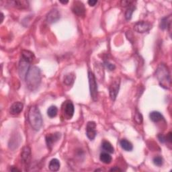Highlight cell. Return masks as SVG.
<instances>
[{"label":"cell","instance_id":"cell-1","mask_svg":"<svg viewBox=\"0 0 172 172\" xmlns=\"http://www.w3.org/2000/svg\"><path fill=\"white\" fill-rule=\"evenodd\" d=\"M25 80L29 90L32 91L37 90L41 82V71L37 67H30Z\"/></svg>","mask_w":172,"mask_h":172},{"label":"cell","instance_id":"cell-2","mask_svg":"<svg viewBox=\"0 0 172 172\" xmlns=\"http://www.w3.org/2000/svg\"><path fill=\"white\" fill-rule=\"evenodd\" d=\"M157 77L159 85L165 89H169L171 86V77L169 69L164 64H160L156 70Z\"/></svg>","mask_w":172,"mask_h":172},{"label":"cell","instance_id":"cell-3","mask_svg":"<svg viewBox=\"0 0 172 172\" xmlns=\"http://www.w3.org/2000/svg\"><path fill=\"white\" fill-rule=\"evenodd\" d=\"M30 126L34 130L38 131L42 125V118L41 112L37 106H33L30 107L28 115Z\"/></svg>","mask_w":172,"mask_h":172},{"label":"cell","instance_id":"cell-4","mask_svg":"<svg viewBox=\"0 0 172 172\" xmlns=\"http://www.w3.org/2000/svg\"><path fill=\"white\" fill-rule=\"evenodd\" d=\"M88 80L91 98L94 101H96L98 99V85L94 73L90 71H88Z\"/></svg>","mask_w":172,"mask_h":172},{"label":"cell","instance_id":"cell-5","mask_svg":"<svg viewBox=\"0 0 172 172\" xmlns=\"http://www.w3.org/2000/svg\"><path fill=\"white\" fill-rule=\"evenodd\" d=\"M120 85H121V78L120 77L114 79L113 81L111 82L109 87V91L112 100L114 101L117 98L120 89Z\"/></svg>","mask_w":172,"mask_h":172},{"label":"cell","instance_id":"cell-6","mask_svg":"<svg viewBox=\"0 0 172 172\" xmlns=\"http://www.w3.org/2000/svg\"><path fill=\"white\" fill-rule=\"evenodd\" d=\"M74 105L71 101H66L63 103V113L64 117L66 119H71L74 114Z\"/></svg>","mask_w":172,"mask_h":172},{"label":"cell","instance_id":"cell-7","mask_svg":"<svg viewBox=\"0 0 172 172\" xmlns=\"http://www.w3.org/2000/svg\"><path fill=\"white\" fill-rule=\"evenodd\" d=\"M152 29L151 23L145 21L137 22L134 25V30L138 33H145Z\"/></svg>","mask_w":172,"mask_h":172},{"label":"cell","instance_id":"cell-8","mask_svg":"<svg viewBox=\"0 0 172 172\" xmlns=\"http://www.w3.org/2000/svg\"><path fill=\"white\" fill-rule=\"evenodd\" d=\"M72 11L75 14L78 15L79 17L85 16L86 14V8L83 3L81 2L76 1L74 2L72 6Z\"/></svg>","mask_w":172,"mask_h":172},{"label":"cell","instance_id":"cell-9","mask_svg":"<svg viewBox=\"0 0 172 172\" xmlns=\"http://www.w3.org/2000/svg\"><path fill=\"white\" fill-rule=\"evenodd\" d=\"M29 62L26 61V60L21 59L20 61L19 64V75L20 76V77L23 79H25L26 76L29 72L30 66Z\"/></svg>","mask_w":172,"mask_h":172},{"label":"cell","instance_id":"cell-10","mask_svg":"<svg viewBox=\"0 0 172 172\" xmlns=\"http://www.w3.org/2000/svg\"><path fill=\"white\" fill-rule=\"evenodd\" d=\"M96 124L94 121H90L87 122L86 126V135L91 141H92L96 136Z\"/></svg>","mask_w":172,"mask_h":172},{"label":"cell","instance_id":"cell-11","mask_svg":"<svg viewBox=\"0 0 172 172\" xmlns=\"http://www.w3.org/2000/svg\"><path fill=\"white\" fill-rule=\"evenodd\" d=\"M61 134L60 133H50L47 134L46 135L45 140H46V143L47 147L51 149L53 146L55 145L56 142H57L59 139L61 138Z\"/></svg>","mask_w":172,"mask_h":172},{"label":"cell","instance_id":"cell-12","mask_svg":"<svg viewBox=\"0 0 172 172\" xmlns=\"http://www.w3.org/2000/svg\"><path fill=\"white\" fill-rule=\"evenodd\" d=\"M60 19L59 11L57 9L51 10L46 15V21L49 24L57 22Z\"/></svg>","mask_w":172,"mask_h":172},{"label":"cell","instance_id":"cell-13","mask_svg":"<svg viewBox=\"0 0 172 172\" xmlns=\"http://www.w3.org/2000/svg\"><path fill=\"white\" fill-rule=\"evenodd\" d=\"M24 105L20 102H14L12 105L11 106L10 108V112L12 115H18L23 110Z\"/></svg>","mask_w":172,"mask_h":172},{"label":"cell","instance_id":"cell-14","mask_svg":"<svg viewBox=\"0 0 172 172\" xmlns=\"http://www.w3.org/2000/svg\"><path fill=\"white\" fill-rule=\"evenodd\" d=\"M21 158L22 161L26 164L30 162L31 158V149L29 147H24L23 148L21 153Z\"/></svg>","mask_w":172,"mask_h":172},{"label":"cell","instance_id":"cell-15","mask_svg":"<svg viewBox=\"0 0 172 172\" xmlns=\"http://www.w3.org/2000/svg\"><path fill=\"white\" fill-rule=\"evenodd\" d=\"M10 3L13 6L18 9H26L29 6V3L24 0H16V1L11 2Z\"/></svg>","mask_w":172,"mask_h":172},{"label":"cell","instance_id":"cell-16","mask_svg":"<svg viewBox=\"0 0 172 172\" xmlns=\"http://www.w3.org/2000/svg\"><path fill=\"white\" fill-rule=\"evenodd\" d=\"M171 26V15L163 17L159 24L160 29L162 30H165Z\"/></svg>","mask_w":172,"mask_h":172},{"label":"cell","instance_id":"cell-17","mask_svg":"<svg viewBox=\"0 0 172 172\" xmlns=\"http://www.w3.org/2000/svg\"><path fill=\"white\" fill-rule=\"evenodd\" d=\"M120 145H121V147L122 148V149L126 151H131L133 149V144L126 139H122L120 141Z\"/></svg>","mask_w":172,"mask_h":172},{"label":"cell","instance_id":"cell-18","mask_svg":"<svg viewBox=\"0 0 172 172\" xmlns=\"http://www.w3.org/2000/svg\"><path fill=\"white\" fill-rule=\"evenodd\" d=\"M149 117L151 121L154 122H159L163 119V115L160 113L159 112H157V111L151 112L149 114Z\"/></svg>","mask_w":172,"mask_h":172},{"label":"cell","instance_id":"cell-19","mask_svg":"<svg viewBox=\"0 0 172 172\" xmlns=\"http://www.w3.org/2000/svg\"><path fill=\"white\" fill-rule=\"evenodd\" d=\"M34 57V55L33 53H32L30 51L27 50H23L22 51V58L23 59L26 60V61L31 63L33 61V59Z\"/></svg>","mask_w":172,"mask_h":172},{"label":"cell","instance_id":"cell-20","mask_svg":"<svg viewBox=\"0 0 172 172\" xmlns=\"http://www.w3.org/2000/svg\"><path fill=\"white\" fill-rule=\"evenodd\" d=\"M60 165H61V164H60V162L57 159H53L51 160L49 163V168L52 171H57L59 170Z\"/></svg>","mask_w":172,"mask_h":172},{"label":"cell","instance_id":"cell-21","mask_svg":"<svg viewBox=\"0 0 172 172\" xmlns=\"http://www.w3.org/2000/svg\"><path fill=\"white\" fill-rule=\"evenodd\" d=\"M99 159H100V161L104 163L109 164L112 161V157L109 153L103 152V153H102L100 155H99Z\"/></svg>","mask_w":172,"mask_h":172},{"label":"cell","instance_id":"cell-22","mask_svg":"<svg viewBox=\"0 0 172 172\" xmlns=\"http://www.w3.org/2000/svg\"><path fill=\"white\" fill-rule=\"evenodd\" d=\"M102 147L104 150L107 152V153H113L114 152V147L109 141H104L102 144Z\"/></svg>","mask_w":172,"mask_h":172},{"label":"cell","instance_id":"cell-23","mask_svg":"<svg viewBox=\"0 0 172 172\" xmlns=\"http://www.w3.org/2000/svg\"><path fill=\"white\" fill-rule=\"evenodd\" d=\"M75 79V75L73 73H71L67 75L65 77H64V83L67 86H71L72 84L74 83Z\"/></svg>","mask_w":172,"mask_h":172},{"label":"cell","instance_id":"cell-24","mask_svg":"<svg viewBox=\"0 0 172 172\" xmlns=\"http://www.w3.org/2000/svg\"><path fill=\"white\" fill-rule=\"evenodd\" d=\"M58 113V109L57 106H50L47 110V114L50 118H54L57 115Z\"/></svg>","mask_w":172,"mask_h":172},{"label":"cell","instance_id":"cell-25","mask_svg":"<svg viewBox=\"0 0 172 172\" xmlns=\"http://www.w3.org/2000/svg\"><path fill=\"white\" fill-rule=\"evenodd\" d=\"M135 10V6L133 5H130L129 6L128 9L126 10L125 12V18L127 20H130L132 18V15H133L134 11Z\"/></svg>","mask_w":172,"mask_h":172},{"label":"cell","instance_id":"cell-26","mask_svg":"<svg viewBox=\"0 0 172 172\" xmlns=\"http://www.w3.org/2000/svg\"><path fill=\"white\" fill-rule=\"evenodd\" d=\"M143 116L141 114L140 112H139L138 110L136 111V112L135 114V117H134V120L135 121L137 122L139 125H141V124L143 122Z\"/></svg>","mask_w":172,"mask_h":172},{"label":"cell","instance_id":"cell-27","mask_svg":"<svg viewBox=\"0 0 172 172\" xmlns=\"http://www.w3.org/2000/svg\"><path fill=\"white\" fill-rule=\"evenodd\" d=\"M153 161L155 165L161 166L163 163V159L161 156H157V157H155L153 158Z\"/></svg>","mask_w":172,"mask_h":172},{"label":"cell","instance_id":"cell-28","mask_svg":"<svg viewBox=\"0 0 172 172\" xmlns=\"http://www.w3.org/2000/svg\"><path fill=\"white\" fill-rule=\"evenodd\" d=\"M105 65L106 66V67H107L108 69L110 71H113V70L115 69V68H116V67H115V65H114V64L110 63H109L108 61L105 63Z\"/></svg>","mask_w":172,"mask_h":172},{"label":"cell","instance_id":"cell-29","mask_svg":"<svg viewBox=\"0 0 172 172\" xmlns=\"http://www.w3.org/2000/svg\"><path fill=\"white\" fill-rule=\"evenodd\" d=\"M158 139L159 140V141L162 143H164L166 142V137H165V136L162 134H159Z\"/></svg>","mask_w":172,"mask_h":172},{"label":"cell","instance_id":"cell-30","mask_svg":"<svg viewBox=\"0 0 172 172\" xmlns=\"http://www.w3.org/2000/svg\"><path fill=\"white\" fill-rule=\"evenodd\" d=\"M132 3H133V2H131V1H122L121 6L123 7L130 6V5H132Z\"/></svg>","mask_w":172,"mask_h":172},{"label":"cell","instance_id":"cell-31","mask_svg":"<svg viewBox=\"0 0 172 172\" xmlns=\"http://www.w3.org/2000/svg\"><path fill=\"white\" fill-rule=\"evenodd\" d=\"M97 3H98V1H96V0H90L88 2V4L90 6H94Z\"/></svg>","mask_w":172,"mask_h":172},{"label":"cell","instance_id":"cell-32","mask_svg":"<svg viewBox=\"0 0 172 172\" xmlns=\"http://www.w3.org/2000/svg\"><path fill=\"white\" fill-rule=\"evenodd\" d=\"M166 141H168V142H170V143L171 142V132H170V133H168V135H167V137H166Z\"/></svg>","mask_w":172,"mask_h":172},{"label":"cell","instance_id":"cell-33","mask_svg":"<svg viewBox=\"0 0 172 172\" xmlns=\"http://www.w3.org/2000/svg\"><path fill=\"white\" fill-rule=\"evenodd\" d=\"M110 171H122V170L120 169V168L118 167H112V169H110Z\"/></svg>","mask_w":172,"mask_h":172},{"label":"cell","instance_id":"cell-34","mask_svg":"<svg viewBox=\"0 0 172 172\" xmlns=\"http://www.w3.org/2000/svg\"><path fill=\"white\" fill-rule=\"evenodd\" d=\"M1 15H2V21H1V22H2L3 21V18H4V15H3V13H1Z\"/></svg>","mask_w":172,"mask_h":172},{"label":"cell","instance_id":"cell-35","mask_svg":"<svg viewBox=\"0 0 172 172\" xmlns=\"http://www.w3.org/2000/svg\"><path fill=\"white\" fill-rule=\"evenodd\" d=\"M69 2L68 1H65V2H63V1H60V3H63V4H67V3Z\"/></svg>","mask_w":172,"mask_h":172}]
</instances>
